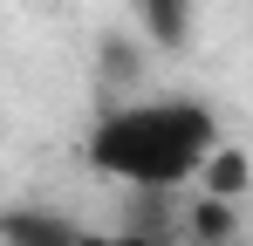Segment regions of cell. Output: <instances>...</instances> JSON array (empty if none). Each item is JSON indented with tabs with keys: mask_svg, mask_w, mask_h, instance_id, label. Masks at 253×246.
Listing matches in <instances>:
<instances>
[{
	"mask_svg": "<svg viewBox=\"0 0 253 246\" xmlns=\"http://www.w3.org/2000/svg\"><path fill=\"white\" fill-rule=\"evenodd\" d=\"M199 192H206V199H219V205H233L240 192H247V151L219 144V151L206 158V171H199Z\"/></svg>",
	"mask_w": 253,
	"mask_h": 246,
	"instance_id": "4",
	"label": "cell"
},
{
	"mask_svg": "<svg viewBox=\"0 0 253 246\" xmlns=\"http://www.w3.org/2000/svg\"><path fill=\"white\" fill-rule=\"evenodd\" d=\"M130 14L151 35V48H185L192 41V0H130Z\"/></svg>",
	"mask_w": 253,
	"mask_h": 246,
	"instance_id": "2",
	"label": "cell"
},
{
	"mask_svg": "<svg viewBox=\"0 0 253 246\" xmlns=\"http://www.w3.org/2000/svg\"><path fill=\"white\" fill-rule=\"evenodd\" d=\"M219 117L199 96H137L103 110L89 130V164L130 192H178L199 185L206 158L219 151Z\"/></svg>",
	"mask_w": 253,
	"mask_h": 246,
	"instance_id": "1",
	"label": "cell"
},
{
	"mask_svg": "<svg viewBox=\"0 0 253 246\" xmlns=\"http://www.w3.org/2000/svg\"><path fill=\"white\" fill-rule=\"evenodd\" d=\"M83 246H165L151 233H83Z\"/></svg>",
	"mask_w": 253,
	"mask_h": 246,
	"instance_id": "5",
	"label": "cell"
},
{
	"mask_svg": "<svg viewBox=\"0 0 253 246\" xmlns=\"http://www.w3.org/2000/svg\"><path fill=\"white\" fill-rule=\"evenodd\" d=\"M0 240L7 246H83V226H69L55 212H7L0 219Z\"/></svg>",
	"mask_w": 253,
	"mask_h": 246,
	"instance_id": "3",
	"label": "cell"
}]
</instances>
